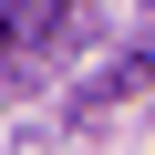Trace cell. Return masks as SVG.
<instances>
[{"label":"cell","mask_w":155,"mask_h":155,"mask_svg":"<svg viewBox=\"0 0 155 155\" xmlns=\"http://www.w3.org/2000/svg\"><path fill=\"white\" fill-rule=\"evenodd\" d=\"M52 31H62V0H0V104H11L21 72L52 52Z\"/></svg>","instance_id":"obj_1"}]
</instances>
